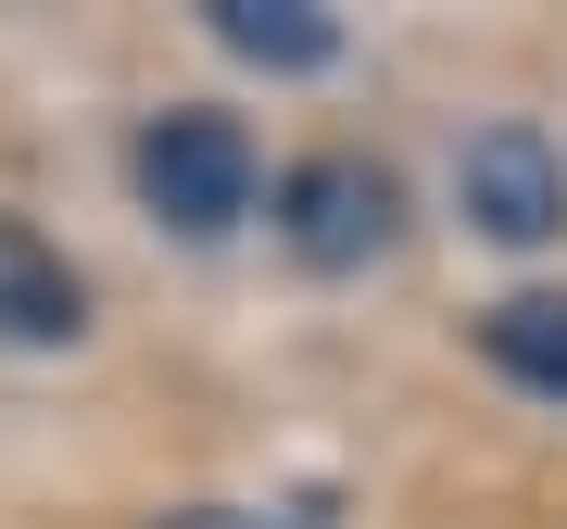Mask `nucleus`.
Instances as JSON below:
<instances>
[{
  "instance_id": "nucleus-1",
  "label": "nucleus",
  "mask_w": 567,
  "mask_h": 529,
  "mask_svg": "<svg viewBox=\"0 0 567 529\" xmlns=\"http://www.w3.org/2000/svg\"><path fill=\"white\" fill-rule=\"evenodd\" d=\"M126 177H140V203L177 227V240H227V227L252 215L265 164H252V126L215 114V102H177L140 126V152H126Z\"/></svg>"
},
{
  "instance_id": "nucleus-2",
  "label": "nucleus",
  "mask_w": 567,
  "mask_h": 529,
  "mask_svg": "<svg viewBox=\"0 0 567 529\" xmlns=\"http://www.w3.org/2000/svg\"><path fill=\"white\" fill-rule=\"evenodd\" d=\"M391 227H404V189L379 177L365 152H303L278 177V240L316 264V278H353V264L391 252Z\"/></svg>"
},
{
  "instance_id": "nucleus-3",
  "label": "nucleus",
  "mask_w": 567,
  "mask_h": 529,
  "mask_svg": "<svg viewBox=\"0 0 567 529\" xmlns=\"http://www.w3.org/2000/svg\"><path fill=\"white\" fill-rule=\"evenodd\" d=\"M454 203H466L480 240L543 252L555 227H567V152L543 139V126H480V139L454 152Z\"/></svg>"
},
{
  "instance_id": "nucleus-4",
  "label": "nucleus",
  "mask_w": 567,
  "mask_h": 529,
  "mask_svg": "<svg viewBox=\"0 0 567 529\" xmlns=\"http://www.w3.org/2000/svg\"><path fill=\"white\" fill-rule=\"evenodd\" d=\"M89 328V290L25 215H0V341H76Z\"/></svg>"
},
{
  "instance_id": "nucleus-5",
  "label": "nucleus",
  "mask_w": 567,
  "mask_h": 529,
  "mask_svg": "<svg viewBox=\"0 0 567 529\" xmlns=\"http://www.w3.org/2000/svg\"><path fill=\"white\" fill-rule=\"evenodd\" d=\"M480 353H492V378L567 404V290H505V303L480 315Z\"/></svg>"
},
{
  "instance_id": "nucleus-6",
  "label": "nucleus",
  "mask_w": 567,
  "mask_h": 529,
  "mask_svg": "<svg viewBox=\"0 0 567 529\" xmlns=\"http://www.w3.org/2000/svg\"><path fill=\"white\" fill-rule=\"evenodd\" d=\"M215 39L240 63H265V76H316L341 51V13L328 0H215Z\"/></svg>"
},
{
  "instance_id": "nucleus-7",
  "label": "nucleus",
  "mask_w": 567,
  "mask_h": 529,
  "mask_svg": "<svg viewBox=\"0 0 567 529\" xmlns=\"http://www.w3.org/2000/svg\"><path fill=\"white\" fill-rule=\"evenodd\" d=\"M164 529H265V517H227V505H189V517H164Z\"/></svg>"
}]
</instances>
